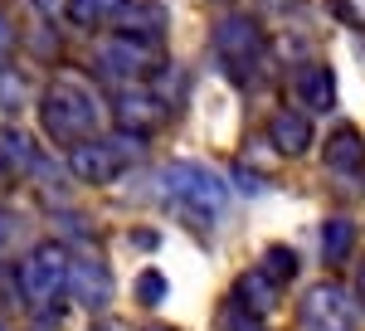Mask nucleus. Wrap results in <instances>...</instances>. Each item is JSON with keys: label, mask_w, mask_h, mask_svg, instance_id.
<instances>
[{"label": "nucleus", "mask_w": 365, "mask_h": 331, "mask_svg": "<svg viewBox=\"0 0 365 331\" xmlns=\"http://www.w3.org/2000/svg\"><path fill=\"white\" fill-rule=\"evenodd\" d=\"M68 253H63V244H39L25 253V263H20V297L34 307H49L68 287Z\"/></svg>", "instance_id": "nucleus-2"}, {"label": "nucleus", "mask_w": 365, "mask_h": 331, "mask_svg": "<svg viewBox=\"0 0 365 331\" xmlns=\"http://www.w3.org/2000/svg\"><path fill=\"white\" fill-rule=\"evenodd\" d=\"M29 5H34V10H39V15H54V10H63V5H68V0H29Z\"/></svg>", "instance_id": "nucleus-23"}, {"label": "nucleus", "mask_w": 365, "mask_h": 331, "mask_svg": "<svg viewBox=\"0 0 365 331\" xmlns=\"http://www.w3.org/2000/svg\"><path fill=\"white\" fill-rule=\"evenodd\" d=\"M292 88H297V103L312 108V112H327L336 103V78H331V68H322V63L297 68V73H292Z\"/></svg>", "instance_id": "nucleus-9"}, {"label": "nucleus", "mask_w": 365, "mask_h": 331, "mask_svg": "<svg viewBox=\"0 0 365 331\" xmlns=\"http://www.w3.org/2000/svg\"><path fill=\"white\" fill-rule=\"evenodd\" d=\"M215 44H220V58H225L234 73L253 68L258 54H263V34H258V25H253L249 15H229V20H220Z\"/></svg>", "instance_id": "nucleus-6"}, {"label": "nucleus", "mask_w": 365, "mask_h": 331, "mask_svg": "<svg viewBox=\"0 0 365 331\" xmlns=\"http://www.w3.org/2000/svg\"><path fill=\"white\" fill-rule=\"evenodd\" d=\"M127 10V0H68V15L78 25H98V20H113Z\"/></svg>", "instance_id": "nucleus-15"}, {"label": "nucleus", "mask_w": 365, "mask_h": 331, "mask_svg": "<svg viewBox=\"0 0 365 331\" xmlns=\"http://www.w3.org/2000/svg\"><path fill=\"white\" fill-rule=\"evenodd\" d=\"M20 103H25V83L15 73H0V117H15Z\"/></svg>", "instance_id": "nucleus-19"}, {"label": "nucleus", "mask_w": 365, "mask_h": 331, "mask_svg": "<svg viewBox=\"0 0 365 331\" xmlns=\"http://www.w3.org/2000/svg\"><path fill=\"white\" fill-rule=\"evenodd\" d=\"M161 103L156 98H146L141 88H132V93H122L117 98V117L127 122V127H137V132H156V122H161Z\"/></svg>", "instance_id": "nucleus-13"}, {"label": "nucleus", "mask_w": 365, "mask_h": 331, "mask_svg": "<svg viewBox=\"0 0 365 331\" xmlns=\"http://www.w3.org/2000/svg\"><path fill=\"white\" fill-rule=\"evenodd\" d=\"M39 122H44V137L54 141V146H83L103 132V103H98V93L88 88L83 78H58L49 83V93H44V103H39Z\"/></svg>", "instance_id": "nucleus-1"}, {"label": "nucleus", "mask_w": 365, "mask_h": 331, "mask_svg": "<svg viewBox=\"0 0 365 331\" xmlns=\"http://www.w3.org/2000/svg\"><path fill=\"white\" fill-rule=\"evenodd\" d=\"M0 331H5V327H0Z\"/></svg>", "instance_id": "nucleus-26"}, {"label": "nucleus", "mask_w": 365, "mask_h": 331, "mask_svg": "<svg viewBox=\"0 0 365 331\" xmlns=\"http://www.w3.org/2000/svg\"><path fill=\"white\" fill-rule=\"evenodd\" d=\"M161 190L175 195L180 205H195V210H205V215H220V210L229 205L225 180H220L210 166H190V161L170 166L166 175H161Z\"/></svg>", "instance_id": "nucleus-5"}, {"label": "nucleus", "mask_w": 365, "mask_h": 331, "mask_svg": "<svg viewBox=\"0 0 365 331\" xmlns=\"http://www.w3.org/2000/svg\"><path fill=\"white\" fill-rule=\"evenodd\" d=\"M263 273L273 277V282H287V277L297 273V253L287 244H273L268 253H263Z\"/></svg>", "instance_id": "nucleus-16"}, {"label": "nucleus", "mask_w": 365, "mask_h": 331, "mask_svg": "<svg viewBox=\"0 0 365 331\" xmlns=\"http://www.w3.org/2000/svg\"><path fill=\"white\" fill-rule=\"evenodd\" d=\"M336 5L341 20H351V25H365V0H331Z\"/></svg>", "instance_id": "nucleus-21"}, {"label": "nucleus", "mask_w": 365, "mask_h": 331, "mask_svg": "<svg viewBox=\"0 0 365 331\" xmlns=\"http://www.w3.org/2000/svg\"><path fill=\"white\" fill-rule=\"evenodd\" d=\"M103 63L113 68L117 78H146L161 68V49L151 39H132V34H117L113 44L103 49Z\"/></svg>", "instance_id": "nucleus-7"}, {"label": "nucleus", "mask_w": 365, "mask_h": 331, "mask_svg": "<svg viewBox=\"0 0 365 331\" xmlns=\"http://www.w3.org/2000/svg\"><path fill=\"white\" fill-rule=\"evenodd\" d=\"M327 170L346 180H365V137L356 127H336L327 137Z\"/></svg>", "instance_id": "nucleus-8"}, {"label": "nucleus", "mask_w": 365, "mask_h": 331, "mask_svg": "<svg viewBox=\"0 0 365 331\" xmlns=\"http://www.w3.org/2000/svg\"><path fill=\"white\" fill-rule=\"evenodd\" d=\"M268 132H273V146L287 151V156H302V151L312 146V122L302 117V112H278Z\"/></svg>", "instance_id": "nucleus-11"}, {"label": "nucleus", "mask_w": 365, "mask_h": 331, "mask_svg": "<svg viewBox=\"0 0 365 331\" xmlns=\"http://www.w3.org/2000/svg\"><path fill=\"white\" fill-rule=\"evenodd\" d=\"M146 331H161V327H146Z\"/></svg>", "instance_id": "nucleus-25"}, {"label": "nucleus", "mask_w": 365, "mask_h": 331, "mask_svg": "<svg viewBox=\"0 0 365 331\" xmlns=\"http://www.w3.org/2000/svg\"><path fill=\"white\" fill-rule=\"evenodd\" d=\"M132 156H137V141H127V137H93L83 141V146H73L68 151V166H73V175L78 180H88V185H108V180H117L127 166H132Z\"/></svg>", "instance_id": "nucleus-4"}, {"label": "nucleus", "mask_w": 365, "mask_h": 331, "mask_svg": "<svg viewBox=\"0 0 365 331\" xmlns=\"http://www.w3.org/2000/svg\"><path fill=\"white\" fill-rule=\"evenodd\" d=\"M239 282H244V287H239V297H244V302L253 297L258 307H273V297H278V287H273V277L263 273V268H258V273H244Z\"/></svg>", "instance_id": "nucleus-18"}, {"label": "nucleus", "mask_w": 365, "mask_h": 331, "mask_svg": "<svg viewBox=\"0 0 365 331\" xmlns=\"http://www.w3.org/2000/svg\"><path fill=\"white\" fill-rule=\"evenodd\" d=\"M68 287H73V297L83 307H108L113 302V277H108L103 263H93V258L68 268Z\"/></svg>", "instance_id": "nucleus-10"}, {"label": "nucleus", "mask_w": 365, "mask_h": 331, "mask_svg": "<svg viewBox=\"0 0 365 331\" xmlns=\"http://www.w3.org/2000/svg\"><path fill=\"white\" fill-rule=\"evenodd\" d=\"M122 34H132V39H161V29H166V10L161 5H151V0H141V5H127L122 15Z\"/></svg>", "instance_id": "nucleus-12"}, {"label": "nucleus", "mask_w": 365, "mask_h": 331, "mask_svg": "<svg viewBox=\"0 0 365 331\" xmlns=\"http://www.w3.org/2000/svg\"><path fill=\"white\" fill-rule=\"evenodd\" d=\"M361 287H365V268H361Z\"/></svg>", "instance_id": "nucleus-24"}, {"label": "nucleus", "mask_w": 365, "mask_h": 331, "mask_svg": "<svg viewBox=\"0 0 365 331\" xmlns=\"http://www.w3.org/2000/svg\"><path fill=\"white\" fill-rule=\"evenodd\" d=\"M302 322H307V331H361L365 307L341 282H317L302 297Z\"/></svg>", "instance_id": "nucleus-3"}, {"label": "nucleus", "mask_w": 365, "mask_h": 331, "mask_svg": "<svg viewBox=\"0 0 365 331\" xmlns=\"http://www.w3.org/2000/svg\"><path fill=\"white\" fill-rule=\"evenodd\" d=\"M137 297H141L146 307H156L161 297H166V277H161V273H141V277H137Z\"/></svg>", "instance_id": "nucleus-20"}, {"label": "nucleus", "mask_w": 365, "mask_h": 331, "mask_svg": "<svg viewBox=\"0 0 365 331\" xmlns=\"http://www.w3.org/2000/svg\"><path fill=\"white\" fill-rule=\"evenodd\" d=\"M351 248H356V220H327V229H322V258L327 263H346L351 258Z\"/></svg>", "instance_id": "nucleus-14"}, {"label": "nucleus", "mask_w": 365, "mask_h": 331, "mask_svg": "<svg viewBox=\"0 0 365 331\" xmlns=\"http://www.w3.org/2000/svg\"><path fill=\"white\" fill-rule=\"evenodd\" d=\"M10 49H15V29H10V20L0 15V63L10 58Z\"/></svg>", "instance_id": "nucleus-22"}, {"label": "nucleus", "mask_w": 365, "mask_h": 331, "mask_svg": "<svg viewBox=\"0 0 365 331\" xmlns=\"http://www.w3.org/2000/svg\"><path fill=\"white\" fill-rule=\"evenodd\" d=\"M220 331H263V322H258V312H253L249 302H225Z\"/></svg>", "instance_id": "nucleus-17"}]
</instances>
